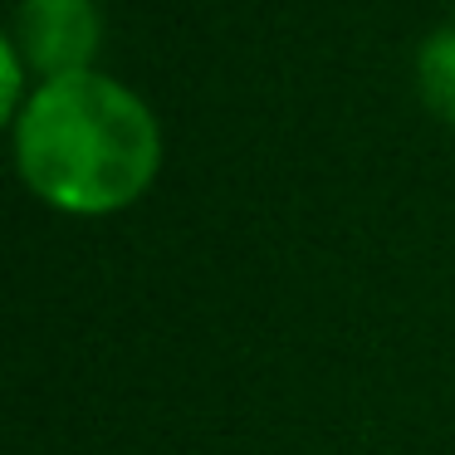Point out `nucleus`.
Wrapping results in <instances>:
<instances>
[{
  "instance_id": "1",
  "label": "nucleus",
  "mask_w": 455,
  "mask_h": 455,
  "mask_svg": "<svg viewBox=\"0 0 455 455\" xmlns=\"http://www.w3.org/2000/svg\"><path fill=\"white\" fill-rule=\"evenodd\" d=\"M15 167L64 216H113L157 181L162 128L108 74L44 79L15 118Z\"/></svg>"
},
{
  "instance_id": "2",
  "label": "nucleus",
  "mask_w": 455,
  "mask_h": 455,
  "mask_svg": "<svg viewBox=\"0 0 455 455\" xmlns=\"http://www.w3.org/2000/svg\"><path fill=\"white\" fill-rule=\"evenodd\" d=\"M11 40L44 79L84 74L99 54V11L93 0H20Z\"/></svg>"
},
{
  "instance_id": "3",
  "label": "nucleus",
  "mask_w": 455,
  "mask_h": 455,
  "mask_svg": "<svg viewBox=\"0 0 455 455\" xmlns=\"http://www.w3.org/2000/svg\"><path fill=\"white\" fill-rule=\"evenodd\" d=\"M416 84H421V99L431 103V113L455 123V30H441L421 44V54H416Z\"/></svg>"
},
{
  "instance_id": "4",
  "label": "nucleus",
  "mask_w": 455,
  "mask_h": 455,
  "mask_svg": "<svg viewBox=\"0 0 455 455\" xmlns=\"http://www.w3.org/2000/svg\"><path fill=\"white\" fill-rule=\"evenodd\" d=\"M25 69H30V64H25V54H20V44L11 40V35H5V40H0V79H5V93H0V113H5V118H20V108L30 99H25L20 93V84H25Z\"/></svg>"
}]
</instances>
